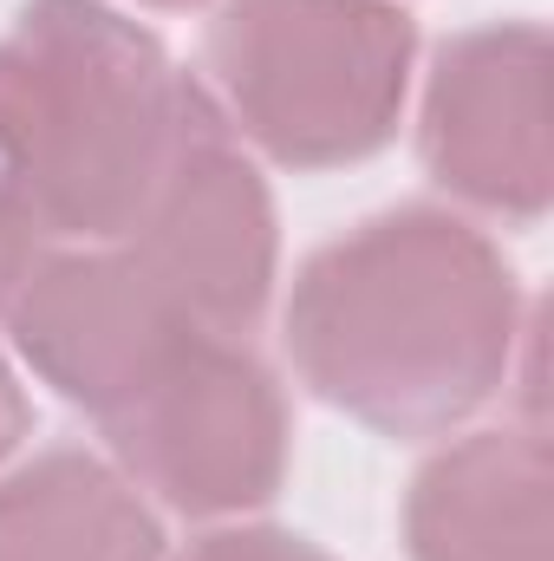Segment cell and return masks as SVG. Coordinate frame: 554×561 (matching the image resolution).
Listing matches in <instances>:
<instances>
[{
    "instance_id": "30bf717a",
    "label": "cell",
    "mask_w": 554,
    "mask_h": 561,
    "mask_svg": "<svg viewBox=\"0 0 554 561\" xmlns=\"http://www.w3.org/2000/svg\"><path fill=\"white\" fill-rule=\"evenodd\" d=\"M176 561H333L320 542L293 536V529H268V523H229L196 536Z\"/></svg>"
},
{
    "instance_id": "4fadbf2b",
    "label": "cell",
    "mask_w": 554,
    "mask_h": 561,
    "mask_svg": "<svg viewBox=\"0 0 554 561\" xmlns=\"http://www.w3.org/2000/svg\"><path fill=\"white\" fill-rule=\"evenodd\" d=\"M138 7H196V0H138Z\"/></svg>"
},
{
    "instance_id": "8992f818",
    "label": "cell",
    "mask_w": 554,
    "mask_h": 561,
    "mask_svg": "<svg viewBox=\"0 0 554 561\" xmlns=\"http://www.w3.org/2000/svg\"><path fill=\"white\" fill-rule=\"evenodd\" d=\"M417 157L437 190L503 222H542L554 203L549 26L489 20L437 46L417 112Z\"/></svg>"
},
{
    "instance_id": "277c9868",
    "label": "cell",
    "mask_w": 554,
    "mask_h": 561,
    "mask_svg": "<svg viewBox=\"0 0 554 561\" xmlns=\"http://www.w3.org/2000/svg\"><path fill=\"white\" fill-rule=\"evenodd\" d=\"M112 463L176 516L229 523L287 477V392L242 333H183L105 419Z\"/></svg>"
},
{
    "instance_id": "ba28073f",
    "label": "cell",
    "mask_w": 554,
    "mask_h": 561,
    "mask_svg": "<svg viewBox=\"0 0 554 561\" xmlns=\"http://www.w3.org/2000/svg\"><path fill=\"white\" fill-rule=\"evenodd\" d=\"M549 437L535 424L470 431L417 463L405 490L412 561H549Z\"/></svg>"
},
{
    "instance_id": "8fae6325",
    "label": "cell",
    "mask_w": 554,
    "mask_h": 561,
    "mask_svg": "<svg viewBox=\"0 0 554 561\" xmlns=\"http://www.w3.org/2000/svg\"><path fill=\"white\" fill-rule=\"evenodd\" d=\"M53 249H59V236H53V229H46L20 196L0 183V313L13 307V294L33 280V268H39Z\"/></svg>"
},
{
    "instance_id": "5b68a950",
    "label": "cell",
    "mask_w": 554,
    "mask_h": 561,
    "mask_svg": "<svg viewBox=\"0 0 554 561\" xmlns=\"http://www.w3.org/2000/svg\"><path fill=\"white\" fill-rule=\"evenodd\" d=\"M118 249L209 333H249L275 294V196L196 79Z\"/></svg>"
},
{
    "instance_id": "7a4b0ae2",
    "label": "cell",
    "mask_w": 554,
    "mask_h": 561,
    "mask_svg": "<svg viewBox=\"0 0 554 561\" xmlns=\"http://www.w3.org/2000/svg\"><path fill=\"white\" fill-rule=\"evenodd\" d=\"M189 72L112 0H26L0 33V183L59 242H118L170 150Z\"/></svg>"
},
{
    "instance_id": "52a82bcc",
    "label": "cell",
    "mask_w": 554,
    "mask_h": 561,
    "mask_svg": "<svg viewBox=\"0 0 554 561\" xmlns=\"http://www.w3.org/2000/svg\"><path fill=\"white\" fill-rule=\"evenodd\" d=\"M0 320L26 373L92 419H105L183 333H196V320L118 242H59Z\"/></svg>"
},
{
    "instance_id": "9c48e42d",
    "label": "cell",
    "mask_w": 554,
    "mask_h": 561,
    "mask_svg": "<svg viewBox=\"0 0 554 561\" xmlns=\"http://www.w3.org/2000/svg\"><path fill=\"white\" fill-rule=\"evenodd\" d=\"M0 561H163V523L112 457L53 444L0 477Z\"/></svg>"
},
{
    "instance_id": "6da1fadb",
    "label": "cell",
    "mask_w": 554,
    "mask_h": 561,
    "mask_svg": "<svg viewBox=\"0 0 554 561\" xmlns=\"http://www.w3.org/2000/svg\"><path fill=\"white\" fill-rule=\"evenodd\" d=\"M280 346L300 386L353 424L443 437L509 386L522 287L476 222L405 203L300 262Z\"/></svg>"
},
{
    "instance_id": "7c38bea8",
    "label": "cell",
    "mask_w": 554,
    "mask_h": 561,
    "mask_svg": "<svg viewBox=\"0 0 554 561\" xmlns=\"http://www.w3.org/2000/svg\"><path fill=\"white\" fill-rule=\"evenodd\" d=\"M33 431V405H26V386H20V373H13V359L0 353V463L20 450V437Z\"/></svg>"
},
{
    "instance_id": "3957f363",
    "label": "cell",
    "mask_w": 554,
    "mask_h": 561,
    "mask_svg": "<svg viewBox=\"0 0 554 561\" xmlns=\"http://www.w3.org/2000/svg\"><path fill=\"white\" fill-rule=\"evenodd\" d=\"M412 59L399 0H216L203 92L280 170H346L399 138Z\"/></svg>"
}]
</instances>
